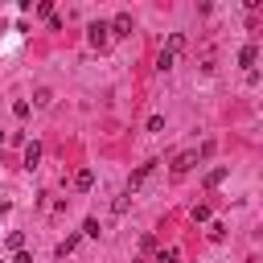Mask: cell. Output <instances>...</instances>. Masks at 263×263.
Wrapping results in <instances>:
<instances>
[{
    "label": "cell",
    "mask_w": 263,
    "mask_h": 263,
    "mask_svg": "<svg viewBox=\"0 0 263 263\" xmlns=\"http://www.w3.org/2000/svg\"><path fill=\"white\" fill-rule=\"evenodd\" d=\"M152 173H156V160H148V164H140V168H136V173H132V177H127V189H123V193H127V197H132V193H136V189H144V185H148V177H152Z\"/></svg>",
    "instance_id": "obj_1"
},
{
    "label": "cell",
    "mask_w": 263,
    "mask_h": 263,
    "mask_svg": "<svg viewBox=\"0 0 263 263\" xmlns=\"http://www.w3.org/2000/svg\"><path fill=\"white\" fill-rule=\"evenodd\" d=\"M86 41H90V49H107V41H111V29H107L103 21H95V25L86 29Z\"/></svg>",
    "instance_id": "obj_2"
},
{
    "label": "cell",
    "mask_w": 263,
    "mask_h": 263,
    "mask_svg": "<svg viewBox=\"0 0 263 263\" xmlns=\"http://www.w3.org/2000/svg\"><path fill=\"white\" fill-rule=\"evenodd\" d=\"M193 164H197V152H193V148H185V152H177V156H173V173H177V177H185Z\"/></svg>",
    "instance_id": "obj_3"
},
{
    "label": "cell",
    "mask_w": 263,
    "mask_h": 263,
    "mask_svg": "<svg viewBox=\"0 0 263 263\" xmlns=\"http://www.w3.org/2000/svg\"><path fill=\"white\" fill-rule=\"evenodd\" d=\"M107 29H111V37H127L132 33V12H115V21Z\"/></svg>",
    "instance_id": "obj_4"
},
{
    "label": "cell",
    "mask_w": 263,
    "mask_h": 263,
    "mask_svg": "<svg viewBox=\"0 0 263 263\" xmlns=\"http://www.w3.org/2000/svg\"><path fill=\"white\" fill-rule=\"evenodd\" d=\"M255 58H259V45H255V41H247V45L238 49V66H255Z\"/></svg>",
    "instance_id": "obj_5"
},
{
    "label": "cell",
    "mask_w": 263,
    "mask_h": 263,
    "mask_svg": "<svg viewBox=\"0 0 263 263\" xmlns=\"http://www.w3.org/2000/svg\"><path fill=\"white\" fill-rule=\"evenodd\" d=\"M37 160H41V144L33 140V144H25V168H37Z\"/></svg>",
    "instance_id": "obj_6"
},
{
    "label": "cell",
    "mask_w": 263,
    "mask_h": 263,
    "mask_svg": "<svg viewBox=\"0 0 263 263\" xmlns=\"http://www.w3.org/2000/svg\"><path fill=\"white\" fill-rule=\"evenodd\" d=\"M226 173H230L226 164H218V168H210V173H205V189H214V185H222V181H226Z\"/></svg>",
    "instance_id": "obj_7"
},
{
    "label": "cell",
    "mask_w": 263,
    "mask_h": 263,
    "mask_svg": "<svg viewBox=\"0 0 263 263\" xmlns=\"http://www.w3.org/2000/svg\"><path fill=\"white\" fill-rule=\"evenodd\" d=\"M90 185H95V173H90V168H78V173H74V189H82V193H86Z\"/></svg>",
    "instance_id": "obj_8"
},
{
    "label": "cell",
    "mask_w": 263,
    "mask_h": 263,
    "mask_svg": "<svg viewBox=\"0 0 263 263\" xmlns=\"http://www.w3.org/2000/svg\"><path fill=\"white\" fill-rule=\"evenodd\" d=\"M164 49H168V53L177 58V53L185 49V33H168V45H164Z\"/></svg>",
    "instance_id": "obj_9"
},
{
    "label": "cell",
    "mask_w": 263,
    "mask_h": 263,
    "mask_svg": "<svg viewBox=\"0 0 263 263\" xmlns=\"http://www.w3.org/2000/svg\"><path fill=\"white\" fill-rule=\"evenodd\" d=\"M181 259V251L177 247H164V251H156V263H177Z\"/></svg>",
    "instance_id": "obj_10"
},
{
    "label": "cell",
    "mask_w": 263,
    "mask_h": 263,
    "mask_svg": "<svg viewBox=\"0 0 263 263\" xmlns=\"http://www.w3.org/2000/svg\"><path fill=\"white\" fill-rule=\"evenodd\" d=\"M33 103H37V107H49V103H53V95H49V86H37V95H33Z\"/></svg>",
    "instance_id": "obj_11"
},
{
    "label": "cell",
    "mask_w": 263,
    "mask_h": 263,
    "mask_svg": "<svg viewBox=\"0 0 263 263\" xmlns=\"http://www.w3.org/2000/svg\"><path fill=\"white\" fill-rule=\"evenodd\" d=\"M173 62H177V58H173L168 49H160V58H156V70H173Z\"/></svg>",
    "instance_id": "obj_12"
},
{
    "label": "cell",
    "mask_w": 263,
    "mask_h": 263,
    "mask_svg": "<svg viewBox=\"0 0 263 263\" xmlns=\"http://www.w3.org/2000/svg\"><path fill=\"white\" fill-rule=\"evenodd\" d=\"M111 214H115V218H119V214H127V193H119V197L111 201Z\"/></svg>",
    "instance_id": "obj_13"
},
{
    "label": "cell",
    "mask_w": 263,
    "mask_h": 263,
    "mask_svg": "<svg viewBox=\"0 0 263 263\" xmlns=\"http://www.w3.org/2000/svg\"><path fill=\"white\" fill-rule=\"evenodd\" d=\"M193 222H210V205H205V201L193 205Z\"/></svg>",
    "instance_id": "obj_14"
},
{
    "label": "cell",
    "mask_w": 263,
    "mask_h": 263,
    "mask_svg": "<svg viewBox=\"0 0 263 263\" xmlns=\"http://www.w3.org/2000/svg\"><path fill=\"white\" fill-rule=\"evenodd\" d=\"M82 234H86V238H99V218H86V222H82Z\"/></svg>",
    "instance_id": "obj_15"
},
{
    "label": "cell",
    "mask_w": 263,
    "mask_h": 263,
    "mask_svg": "<svg viewBox=\"0 0 263 263\" xmlns=\"http://www.w3.org/2000/svg\"><path fill=\"white\" fill-rule=\"evenodd\" d=\"M29 111H33V107H29V103H25V99H16V103H12V115H16V119H25V115H29Z\"/></svg>",
    "instance_id": "obj_16"
},
{
    "label": "cell",
    "mask_w": 263,
    "mask_h": 263,
    "mask_svg": "<svg viewBox=\"0 0 263 263\" xmlns=\"http://www.w3.org/2000/svg\"><path fill=\"white\" fill-rule=\"evenodd\" d=\"M8 247H12V251H25V234L12 230V234H8Z\"/></svg>",
    "instance_id": "obj_17"
},
{
    "label": "cell",
    "mask_w": 263,
    "mask_h": 263,
    "mask_svg": "<svg viewBox=\"0 0 263 263\" xmlns=\"http://www.w3.org/2000/svg\"><path fill=\"white\" fill-rule=\"evenodd\" d=\"M74 247H78V234H70V238H66V242H58V255H70V251H74Z\"/></svg>",
    "instance_id": "obj_18"
},
{
    "label": "cell",
    "mask_w": 263,
    "mask_h": 263,
    "mask_svg": "<svg viewBox=\"0 0 263 263\" xmlns=\"http://www.w3.org/2000/svg\"><path fill=\"white\" fill-rule=\"evenodd\" d=\"M148 132H164V115H148Z\"/></svg>",
    "instance_id": "obj_19"
},
{
    "label": "cell",
    "mask_w": 263,
    "mask_h": 263,
    "mask_svg": "<svg viewBox=\"0 0 263 263\" xmlns=\"http://www.w3.org/2000/svg\"><path fill=\"white\" fill-rule=\"evenodd\" d=\"M210 238H214V242L226 238V226H222V222H210Z\"/></svg>",
    "instance_id": "obj_20"
},
{
    "label": "cell",
    "mask_w": 263,
    "mask_h": 263,
    "mask_svg": "<svg viewBox=\"0 0 263 263\" xmlns=\"http://www.w3.org/2000/svg\"><path fill=\"white\" fill-rule=\"evenodd\" d=\"M8 263H33V255H29V251H12V259H8Z\"/></svg>",
    "instance_id": "obj_21"
},
{
    "label": "cell",
    "mask_w": 263,
    "mask_h": 263,
    "mask_svg": "<svg viewBox=\"0 0 263 263\" xmlns=\"http://www.w3.org/2000/svg\"><path fill=\"white\" fill-rule=\"evenodd\" d=\"M8 210H12V201H0V218H4V214H8Z\"/></svg>",
    "instance_id": "obj_22"
},
{
    "label": "cell",
    "mask_w": 263,
    "mask_h": 263,
    "mask_svg": "<svg viewBox=\"0 0 263 263\" xmlns=\"http://www.w3.org/2000/svg\"><path fill=\"white\" fill-rule=\"evenodd\" d=\"M0 144H4V136H0Z\"/></svg>",
    "instance_id": "obj_23"
}]
</instances>
